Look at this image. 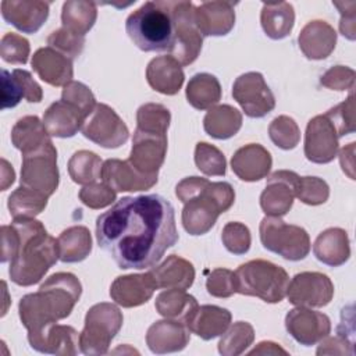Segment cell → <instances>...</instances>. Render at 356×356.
Returning <instances> with one entry per match:
<instances>
[{
  "mask_svg": "<svg viewBox=\"0 0 356 356\" xmlns=\"http://www.w3.org/2000/svg\"><path fill=\"white\" fill-rule=\"evenodd\" d=\"M179 235L172 204L163 196H124L96 220V241L122 268L156 266Z\"/></svg>",
  "mask_w": 356,
  "mask_h": 356,
  "instance_id": "1",
  "label": "cell"
},
{
  "mask_svg": "<svg viewBox=\"0 0 356 356\" xmlns=\"http://www.w3.org/2000/svg\"><path fill=\"white\" fill-rule=\"evenodd\" d=\"M82 285L72 273L50 275L35 293L21 298L18 313L28 337L38 335L58 320L68 317L79 300Z\"/></svg>",
  "mask_w": 356,
  "mask_h": 356,
  "instance_id": "2",
  "label": "cell"
},
{
  "mask_svg": "<svg viewBox=\"0 0 356 356\" xmlns=\"http://www.w3.org/2000/svg\"><path fill=\"white\" fill-rule=\"evenodd\" d=\"M11 224L18 235V246L10 261L8 274L14 284L31 286L38 284L60 259L58 241L35 218H17Z\"/></svg>",
  "mask_w": 356,
  "mask_h": 356,
  "instance_id": "3",
  "label": "cell"
},
{
  "mask_svg": "<svg viewBox=\"0 0 356 356\" xmlns=\"http://www.w3.org/2000/svg\"><path fill=\"white\" fill-rule=\"evenodd\" d=\"M125 31L142 51H172L175 31L167 1H146L125 21Z\"/></svg>",
  "mask_w": 356,
  "mask_h": 356,
  "instance_id": "4",
  "label": "cell"
},
{
  "mask_svg": "<svg viewBox=\"0 0 356 356\" xmlns=\"http://www.w3.org/2000/svg\"><path fill=\"white\" fill-rule=\"evenodd\" d=\"M235 202V191L228 182H210L195 197L184 203L182 225L191 235H204L216 224L218 216L229 210Z\"/></svg>",
  "mask_w": 356,
  "mask_h": 356,
  "instance_id": "5",
  "label": "cell"
},
{
  "mask_svg": "<svg viewBox=\"0 0 356 356\" xmlns=\"http://www.w3.org/2000/svg\"><path fill=\"white\" fill-rule=\"evenodd\" d=\"M236 293L278 303L286 296L288 273L271 261L256 259L241 264L236 271Z\"/></svg>",
  "mask_w": 356,
  "mask_h": 356,
  "instance_id": "6",
  "label": "cell"
},
{
  "mask_svg": "<svg viewBox=\"0 0 356 356\" xmlns=\"http://www.w3.org/2000/svg\"><path fill=\"white\" fill-rule=\"evenodd\" d=\"M122 313L107 302L93 305L86 316L79 334V349L83 355H106L111 341L122 327Z\"/></svg>",
  "mask_w": 356,
  "mask_h": 356,
  "instance_id": "7",
  "label": "cell"
},
{
  "mask_svg": "<svg viewBox=\"0 0 356 356\" xmlns=\"http://www.w3.org/2000/svg\"><path fill=\"white\" fill-rule=\"evenodd\" d=\"M261 245L289 261L305 259L310 252V238L305 228L286 224L281 217L266 216L259 227Z\"/></svg>",
  "mask_w": 356,
  "mask_h": 356,
  "instance_id": "8",
  "label": "cell"
},
{
  "mask_svg": "<svg viewBox=\"0 0 356 356\" xmlns=\"http://www.w3.org/2000/svg\"><path fill=\"white\" fill-rule=\"evenodd\" d=\"M58 182L60 172L57 168V150L53 142L22 153L19 186L32 189L49 197L58 188Z\"/></svg>",
  "mask_w": 356,
  "mask_h": 356,
  "instance_id": "9",
  "label": "cell"
},
{
  "mask_svg": "<svg viewBox=\"0 0 356 356\" xmlns=\"http://www.w3.org/2000/svg\"><path fill=\"white\" fill-rule=\"evenodd\" d=\"M171 13L174 31H175V46L171 56L184 67L192 64L203 44V35L195 22V6L191 1H167Z\"/></svg>",
  "mask_w": 356,
  "mask_h": 356,
  "instance_id": "10",
  "label": "cell"
},
{
  "mask_svg": "<svg viewBox=\"0 0 356 356\" xmlns=\"http://www.w3.org/2000/svg\"><path fill=\"white\" fill-rule=\"evenodd\" d=\"M81 132L86 139L106 149H117L129 138L128 127L121 117L103 103H97L86 117Z\"/></svg>",
  "mask_w": 356,
  "mask_h": 356,
  "instance_id": "11",
  "label": "cell"
},
{
  "mask_svg": "<svg viewBox=\"0 0 356 356\" xmlns=\"http://www.w3.org/2000/svg\"><path fill=\"white\" fill-rule=\"evenodd\" d=\"M232 97L250 118H263L275 107V97L260 72L239 75L232 85Z\"/></svg>",
  "mask_w": 356,
  "mask_h": 356,
  "instance_id": "12",
  "label": "cell"
},
{
  "mask_svg": "<svg viewBox=\"0 0 356 356\" xmlns=\"http://www.w3.org/2000/svg\"><path fill=\"white\" fill-rule=\"evenodd\" d=\"M167 153V132L136 127L128 161L139 172L159 175Z\"/></svg>",
  "mask_w": 356,
  "mask_h": 356,
  "instance_id": "13",
  "label": "cell"
},
{
  "mask_svg": "<svg viewBox=\"0 0 356 356\" xmlns=\"http://www.w3.org/2000/svg\"><path fill=\"white\" fill-rule=\"evenodd\" d=\"M332 296L334 284L328 275L318 271H303L296 274L286 289L289 303L300 307L327 306Z\"/></svg>",
  "mask_w": 356,
  "mask_h": 356,
  "instance_id": "14",
  "label": "cell"
},
{
  "mask_svg": "<svg viewBox=\"0 0 356 356\" xmlns=\"http://www.w3.org/2000/svg\"><path fill=\"white\" fill-rule=\"evenodd\" d=\"M339 136L325 115H316L307 122L305 134V156L316 164H327L337 157L339 149Z\"/></svg>",
  "mask_w": 356,
  "mask_h": 356,
  "instance_id": "15",
  "label": "cell"
},
{
  "mask_svg": "<svg viewBox=\"0 0 356 356\" xmlns=\"http://www.w3.org/2000/svg\"><path fill=\"white\" fill-rule=\"evenodd\" d=\"M285 328L296 342L303 346H312L330 335L331 320L321 312L298 306L286 313Z\"/></svg>",
  "mask_w": 356,
  "mask_h": 356,
  "instance_id": "16",
  "label": "cell"
},
{
  "mask_svg": "<svg viewBox=\"0 0 356 356\" xmlns=\"http://www.w3.org/2000/svg\"><path fill=\"white\" fill-rule=\"evenodd\" d=\"M299 175L289 170H280L267 178L264 191L260 195L261 210L271 217L285 216L295 199Z\"/></svg>",
  "mask_w": 356,
  "mask_h": 356,
  "instance_id": "17",
  "label": "cell"
},
{
  "mask_svg": "<svg viewBox=\"0 0 356 356\" xmlns=\"http://www.w3.org/2000/svg\"><path fill=\"white\" fill-rule=\"evenodd\" d=\"M157 177L139 172L128 160L108 159L102 167V181L115 192L147 191L157 184Z\"/></svg>",
  "mask_w": 356,
  "mask_h": 356,
  "instance_id": "18",
  "label": "cell"
},
{
  "mask_svg": "<svg viewBox=\"0 0 356 356\" xmlns=\"http://www.w3.org/2000/svg\"><path fill=\"white\" fill-rule=\"evenodd\" d=\"M50 3L28 0H4L1 1L3 18L24 33H35L49 17Z\"/></svg>",
  "mask_w": 356,
  "mask_h": 356,
  "instance_id": "19",
  "label": "cell"
},
{
  "mask_svg": "<svg viewBox=\"0 0 356 356\" xmlns=\"http://www.w3.org/2000/svg\"><path fill=\"white\" fill-rule=\"evenodd\" d=\"M31 65L38 76L51 86H65L74 76L72 60L50 46L38 49Z\"/></svg>",
  "mask_w": 356,
  "mask_h": 356,
  "instance_id": "20",
  "label": "cell"
},
{
  "mask_svg": "<svg viewBox=\"0 0 356 356\" xmlns=\"http://www.w3.org/2000/svg\"><path fill=\"white\" fill-rule=\"evenodd\" d=\"M156 289L157 285L149 271L145 274H128L113 281L110 296L122 307H136L146 303Z\"/></svg>",
  "mask_w": 356,
  "mask_h": 356,
  "instance_id": "21",
  "label": "cell"
},
{
  "mask_svg": "<svg viewBox=\"0 0 356 356\" xmlns=\"http://www.w3.org/2000/svg\"><path fill=\"white\" fill-rule=\"evenodd\" d=\"M273 159L270 152L259 143H249L239 147L231 159L234 174L245 182H254L267 177Z\"/></svg>",
  "mask_w": 356,
  "mask_h": 356,
  "instance_id": "22",
  "label": "cell"
},
{
  "mask_svg": "<svg viewBox=\"0 0 356 356\" xmlns=\"http://www.w3.org/2000/svg\"><path fill=\"white\" fill-rule=\"evenodd\" d=\"M189 339L191 331L188 327L171 318L153 323L146 332L147 348L156 355L179 352L185 349Z\"/></svg>",
  "mask_w": 356,
  "mask_h": 356,
  "instance_id": "23",
  "label": "cell"
},
{
  "mask_svg": "<svg viewBox=\"0 0 356 356\" xmlns=\"http://www.w3.org/2000/svg\"><path fill=\"white\" fill-rule=\"evenodd\" d=\"M231 1H204L195 7V22L203 36H224L235 25V10Z\"/></svg>",
  "mask_w": 356,
  "mask_h": 356,
  "instance_id": "24",
  "label": "cell"
},
{
  "mask_svg": "<svg viewBox=\"0 0 356 356\" xmlns=\"http://www.w3.org/2000/svg\"><path fill=\"white\" fill-rule=\"evenodd\" d=\"M86 114L68 100H57L51 103L43 114V125L50 136L71 138L81 131Z\"/></svg>",
  "mask_w": 356,
  "mask_h": 356,
  "instance_id": "25",
  "label": "cell"
},
{
  "mask_svg": "<svg viewBox=\"0 0 356 356\" xmlns=\"http://www.w3.org/2000/svg\"><path fill=\"white\" fill-rule=\"evenodd\" d=\"M32 349L40 353L74 356L79 349V335L71 325L51 324L38 335L28 337Z\"/></svg>",
  "mask_w": 356,
  "mask_h": 356,
  "instance_id": "26",
  "label": "cell"
},
{
  "mask_svg": "<svg viewBox=\"0 0 356 356\" xmlns=\"http://www.w3.org/2000/svg\"><path fill=\"white\" fill-rule=\"evenodd\" d=\"M298 43L299 49L309 60H323L334 51L337 32L328 22L314 19L302 28Z\"/></svg>",
  "mask_w": 356,
  "mask_h": 356,
  "instance_id": "27",
  "label": "cell"
},
{
  "mask_svg": "<svg viewBox=\"0 0 356 356\" xmlns=\"http://www.w3.org/2000/svg\"><path fill=\"white\" fill-rule=\"evenodd\" d=\"M146 79L153 90L172 96L182 88L185 74L182 65L171 54L159 56L147 64Z\"/></svg>",
  "mask_w": 356,
  "mask_h": 356,
  "instance_id": "28",
  "label": "cell"
},
{
  "mask_svg": "<svg viewBox=\"0 0 356 356\" xmlns=\"http://www.w3.org/2000/svg\"><path fill=\"white\" fill-rule=\"evenodd\" d=\"M157 289H188L195 281V268L186 259L171 254L149 271Z\"/></svg>",
  "mask_w": 356,
  "mask_h": 356,
  "instance_id": "29",
  "label": "cell"
},
{
  "mask_svg": "<svg viewBox=\"0 0 356 356\" xmlns=\"http://www.w3.org/2000/svg\"><path fill=\"white\" fill-rule=\"evenodd\" d=\"M231 318L229 310L216 305H203L196 309L186 323V327L192 334H196L204 341H210L227 331Z\"/></svg>",
  "mask_w": 356,
  "mask_h": 356,
  "instance_id": "30",
  "label": "cell"
},
{
  "mask_svg": "<svg viewBox=\"0 0 356 356\" xmlns=\"http://www.w3.org/2000/svg\"><path fill=\"white\" fill-rule=\"evenodd\" d=\"M313 253L321 263L338 267L345 264L350 257L349 238L342 228H327L314 241Z\"/></svg>",
  "mask_w": 356,
  "mask_h": 356,
  "instance_id": "31",
  "label": "cell"
},
{
  "mask_svg": "<svg viewBox=\"0 0 356 356\" xmlns=\"http://www.w3.org/2000/svg\"><path fill=\"white\" fill-rule=\"evenodd\" d=\"M264 33L274 40L286 38L295 24V11L291 3H264L260 13Z\"/></svg>",
  "mask_w": 356,
  "mask_h": 356,
  "instance_id": "32",
  "label": "cell"
},
{
  "mask_svg": "<svg viewBox=\"0 0 356 356\" xmlns=\"http://www.w3.org/2000/svg\"><path fill=\"white\" fill-rule=\"evenodd\" d=\"M242 127V114L229 104L209 108L203 118L204 132L214 139H228L238 134Z\"/></svg>",
  "mask_w": 356,
  "mask_h": 356,
  "instance_id": "33",
  "label": "cell"
},
{
  "mask_svg": "<svg viewBox=\"0 0 356 356\" xmlns=\"http://www.w3.org/2000/svg\"><path fill=\"white\" fill-rule=\"evenodd\" d=\"M154 307L163 317L177 320L186 325L199 305L196 299L184 289H167L157 295Z\"/></svg>",
  "mask_w": 356,
  "mask_h": 356,
  "instance_id": "34",
  "label": "cell"
},
{
  "mask_svg": "<svg viewBox=\"0 0 356 356\" xmlns=\"http://www.w3.org/2000/svg\"><path fill=\"white\" fill-rule=\"evenodd\" d=\"M186 100L196 110H209L221 99V85L218 79L207 72L195 74L186 85Z\"/></svg>",
  "mask_w": 356,
  "mask_h": 356,
  "instance_id": "35",
  "label": "cell"
},
{
  "mask_svg": "<svg viewBox=\"0 0 356 356\" xmlns=\"http://www.w3.org/2000/svg\"><path fill=\"white\" fill-rule=\"evenodd\" d=\"M11 142L21 153L35 150L49 142L51 138L47 129L36 115H26L19 118L11 129Z\"/></svg>",
  "mask_w": 356,
  "mask_h": 356,
  "instance_id": "36",
  "label": "cell"
},
{
  "mask_svg": "<svg viewBox=\"0 0 356 356\" xmlns=\"http://www.w3.org/2000/svg\"><path fill=\"white\" fill-rule=\"evenodd\" d=\"M57 241L60 248V260L64 263L82 261L92 252L90 231L83 225H74L64 229Z\"/></svg>",
  "mask_w": 356,
  "mask_h": 356,
  "instance_id": "37",
  "label": "cell"
},
{
  "mask_svg": "<svg viewBox=\"0 0 356 356\" xmlns=\"http://www.w3.org/2000/svg\"><path fill=\"white\" fill-rule=\"evenodd\" d=\"M97 18V7L93 1L85 0H71L63 4L61 10V22L63 28L85 36Z\"/></svg>",
  "mask_w": 356,
  "mask_h": 356,
  "instance_id": "38",
  "label": "cell"
},
{
  "mask_svg": "<svg viewBox=\"0 0 356 356\" xmlns=\"http://www.w3.org/2000/svg\"><path fill=\"white\" fill-rule=\"evenodd\" d=\"M102 159L89 150L75 152L68 161V174L75 184L89 185L102 179Z\"/></svg>",
  "mask_w": 356,
  "mask_h": 356,
  "instance_id": "39",
  "label": "cell"
},
{
  "mask_svg": "<svg viewBox=\"0 0 356 356\" xmlns=\"http://www.w3.org/2000/svg\"><path fill=\"white\" fill-rule=\"evenodd\" d=\"M47 196L35 192L32 189H26L24 186H18L10 196L7 202V207L14 220L17 218H35L40 214L47 206Z\"/></svg>",
  "mask_w": 356,
  "mask_h": 356,
  "instance_id": "40",
  "label": "cell"
},
{
  "mask_svg": "<svg viewBox=\"0 0 356 356\" xmlns=\"http://www.w3.org/2000/svg\"><path fill=\"white\" fill-rule=\"evenodd\" d=\"M254 341V330L246 321H236L227 328L218 342V352L222 356L242 355Z\"/></svg>",
  "mask_w": 356,
  "mask_h": 356,
  "instance_id": "41",
  "label": "cell"
},
{
  "mask_svg": "<svg viewBox=\"0 0 356 356\" xmlns=\"http://www.w3.org/2000/svg\"><path fill=\"white\" fill-rule=\"evenodd\" d=\"M195 164L200 172L209 177H224L227 172L224 154L220 149L207 142L196 143Z\"/></svg>",
  "mask_w": 356,
  "mask_h": 356,
  "instance_id": "42",
  "label": "cell"
},
{
  "mask_svg": "<svg viewBox=\"0 0 356 356\" xmlns=\"http://www.w3.org/2000/svg\"><path fill=\"white\" fill-rule=\"evenodd\" d=\"M268 136L277 147L291 150L298 146L300 140V131L293 118L288 115H278L268 125Z\"/></svg>",
  "mask_w": 356,
  "mask_h": 356,
  "instance_id": "43",
  "label": "cell"
},
{
  "mask_svg": "<svg viewBox=\"0 0 356 356\" xmlns=\"http://www.w3.org/2000/svg\"><path fill=\"white\" fill-rule=\"evenodd\" d=\"M330 196L328 184L318 177H299L295 197L309 206H318L327 202Z\"/></svg>",
  "mask_w": 356,
  "mask_h": 356,
  "instance_id": "44",
  "label": "cell"
},
{
  "mask_svg": "<svg viewBox=\"0 0 356 356\" xmlns=\"http://www.w3.org/2000/svg\"><path fill=\"white\" fill-rule=\"evenodd\" d=\"M171 121V114L167 107L159 103H146L142 104L136 111V127L168 131Z\"/></svg>",
  "mask_w": 356,
  "mask_h": 356,
  "instance_id": "45",
  "label": "cell"
},
{
  "mask_svg": "<svg viewBox=\"0 0 356 356\" xmlns=\"http://www.w3.org/2000/svg\"><path fill=\"white\" fill-rule=\"evenodd\" d=\"M31 46L26 38L8 32L3 35L0 40V56L6 63L10 64H26L29 57Z\"/></svg>",
  "mask_w": 356,
  "mask_h": 356,
  "instance_id": "46",
  "label": "cell"
},
{
  "mask_svg": "<svg viewBox=\"0 0 356 356\" xmlns=\"http://www.w3.org/2000/svg\"><path fill=\"white\" fill-rule=\"evenodd\" d=\"M221 241L229 253L245 254L250 249V231L242 222H227L221 232Z\"/></svg>",
  "mask_w": 356,
  "mask_h": 356,
  "instance_id": "47",
  "label": "cell"
},
{
  "mask_svg": "<svg viewBox=\"0 0 356 356\" xmlns=\"http://www.w3.org/2000/svg\"><path fill=\"white\" fill-rule=\"evenodd\" d=\"M47 44L57 51L63 53L68 58L74 60L76 58L85 46V36L76 35L65 28H60L54 32H51L47 38Z\"/></svg>",
  "mask_w": 356,
  "mask_h": 356,
  "instance_id": "48",
  "label": "cell"
},
{
  "mask_svg": "<svg viewBox=\"0 0 356 356\" xmlns=\"http://www.w3.org/2000/svg\"><path fill=\"white\" fill-rule=\"evenodd\" d=\"M325 115L334 124L338 136H343L355 132V97L353 92H350L349 97L335 107L330 108Z\"/></svg>",
  "mask_w": 356,
  "mask_h": 356,
  "instance_id": "49",
  "label": "cell"
},
{
  "mask_svg": "<svg viewBox=\"0 0 356 356\" xmlns=\"http://www.w3.org/2000/svg\"><path fill=\"white\" fill-rule=\"evenodd\" d=\"M115 197H117V192L103 181L85 185L79 191L81 202L93 210L110 206L115 200Z\"/></svg>",
  "mask_w": 356,
  "mask_h": 356,
  "instance_id": "50",
  "label": "cell"
},
{
  "mask_svg": "<svg viewBox=\"0 0 356 356\" xmlns=\"http://www.w3.org/2000/svg\"><path fill=\"white\" fill-rule=\"evenodd\" d=\"M206 289L214 298H229L236 293L235 273L228 268H214L206 280Z\"/></svg>",
  "mask_w": 356,
  "mask_h": 356,
  "instance_id": "51",
  "label": "cell"
},
{
  "mask_svg": "<svg viewBox=\"0 0 356 356\" xmlns=\"http://www.w3.org/2000/svg\"><path fill=\"white\" fill-rule=\"evenodd\" d=\"M61 99L76 104L86 115H89L97 104L92 90L85 83L76 81H71L68 85L64 86Z\"/></svg>",
  "mask_w": 356,
  "mask_h": 356,
  "instance_id": "52",
  "label": "cell"
},
{
  "mask_svg": "<svg viewBox=\"0 0 356 356\" xmlns=\"http://www.w3.org/2000/svg\"><path fill=\"white\" fill-rule=\"evenodd\" d=\"M320 83L332 90H352L355 86V71L345 65L331 67L324 72Z\"/></svg>",
  "mask_w": 356,
  "mask_h": 356,
  "instance_id": "53",
  "label": "cell"
},
{
  "mask_svg": "<svg viewBox=\"0 0 356 356\" xmlns=\"http://www.w3.org/2000/svg\"><path fill=\"white\" fill-rule=\"evenodd\" d=\"M24 97L17 79L7 70H1V108L15 107Z\"/></svg>",
  "mask_w": 356,
  "mask_h": 356,
  "instance_id": "54",
  "label": "cell"
},
{
  "mask_svg": "<svg viewBox=\"0 0 356 356\" xmlns=\"http://www.w3.org/2000/svg\"><path fill=\"white\" fill-rule=\"evenodd\" d=\"M332 4L339 10V32L353 40L356 38V3L355 1H332Z\"/></svg>",
  "mask_w": 356,
  "mask_h": 356,
  "instance_id": "55",
  "label": "cell"
},
{
  "mask_svg": "<svg viewBox=\"0 0 356 356\" xmlns=\"http://www.w3.org/2000/svg\"><path fill=\"white\" fill-rule=\"evenodd\" d=\"M14 75V78L17 79V82L21 86L24 99L29 103H39L43 97V90L40 88V85L32 78L31 72L26 70H14L11 72Z\"/></svg>",
  "mask_w": 356,
  "mask_h": 356,
  "instance_id": "56",
  "label": "cell"
},
{
  "mask_svg": "<svg viewBox=\"0 0 356 356\" xmlns=\"http://www.w3.org/2000/svg\"><path fill=\"white\" fill-rule=\"evenodd\" d=\"M209 184V179L202 177H186L179 181L175 186V196L182 202H188L192 197L197 196Z\"/></svg>",
  "mask_w": 356,
  "mask_h": 356,
  "instance_id": "57",
  "label": "cell"
},
{
  "mask_svg": "<svg viewBox=\"0 0 356 356\" xmlns=\"http://www.w3.org/2000/svg\"><path fill=\"white\" fill-rule=\"evenodd\" d=\"M320 342L321 343L316 352L317 355H353V342L341 335H327Z\"/></svg>",
  "mask_w": 356,
  "mask_h": 356,
  "instance_id": "58",
  "label": "cell"
},
{
  "mask_svg": "<svg viewBox=\"0 0 356 356\" xmlns=\"http://www.w3.org/2000/svg\"><path fill=\"white\" fill-rule=\"evenodd\" d=\"M1 263L11 261L17 253L18 235L13 224L1 225Z\"/></svg>",
  "mask_w": 356,
  "mask_h": 356,
  "instance_id": "59",
  "label": "cell"
},
{
  "mask_svg": "<svg viewBox=\"0 0 356 356\" xmlns=\"http://www.w3.org/2000/svg\"><path fill=\"white\" fill-rule=\"evenodd\" d=\"M355 142H350L348 146H345L339 152V163L342 167V171L350 178L355 179Z\"/></svg>",
  "mask_w": 356,
  "mask_h": 356,
  "instance_id": "60",
  "label": "cell"
},
{
  "mask_svg": "<svg viewBox=\"0 0 356 356\" xmlns=\"http://www.w3.org/2000/svg\"><path fill=\"white\" fill-rule=\"evenodd\" d=\"M278 353L288 355L285 349H282L278 343L271 341H263L249 352V355H278Z\"/></svg>",
  "mask_w": 356,
  "mask_h": 356,
  "instance_id": "61",
  "label": "cell"
},
{
  "mask_svg": "<svg viewBox=\"0 0 356 356\" xmlns=\"http://www.w3.org/2000/svg\"><path fill=\"white\" fill-rule=\"evenodd\" d=\"M15 178V172L13 170V165L8 164L6 159H1V191H6Z\"/></svg>",
  "mask_w": 356,
  "mask_h": 356,
  "instance_id": "62",
  "label": "cell"
}]
</instances>
